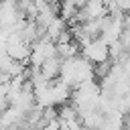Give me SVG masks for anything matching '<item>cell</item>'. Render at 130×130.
Wrapping results in <instances>:
<instances>
[{"label": "cell", "mask_w": 130, "mask_h": 130, "mask_svg": "<svg viewBox=\"0 0 130 130\" xmlns=\"http://www.w3.org/2000/svg\"><path fill=\"white\" fill-rule=\"evenodd\" d=\"M69 2H73V4L77 6V8H81V6L85 4V0H69Z\"/></svg>", "instance_id": "cell-4"}, {"label": "cell", "mask_w": 130, "mask_h": 130, "mask_svg": "<svg viewBox=\"0 0 130 130\" xmlns=\"http://www.w3.org/2000/svg\"><path fill=\"white\" fill-rule=\"evenodd\" d=\"M55 53L61 57V59H67V57H75L79 55V45L71 39L67 43H55Z\"/></svg>", "instance_id": "cell-3"}, {"label": "cell", "mask_w": 130, "mask_h": 130, "mask_svg": "<svg viewBox=\"0 0 130 130\" xmlns=\"http://www.w3.org/2000/svg\"><path fill=\"white\" fill-rule=\"evenodd\" d=\"M81 53H83V57L89 61V63H100V61H104V59H108V45L102 41V39H91L87 45H83L81 47Z\"/></svg>", "instance_id": "cell-1"}, {"label": "cell", "mask_w": 130, "mask_h": 130, "mask_svg": "<svg viewBox=\"0 0 130 130\" xmlns=\"http://www.w3.org/2000/svg\"><path fill=\"white\" fill-rule=\"evenodd\" d=\"M59 67H61V57H59V55H51V57H47V59L41 63L39 71H41L47 79H55V77H59Z\"/></svg>", "instance_id": "cell-2"}]
</instances>
